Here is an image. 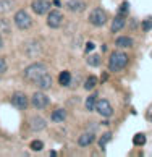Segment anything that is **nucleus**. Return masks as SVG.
<instances>
[{"instance_id": "nucleus-12", "label": "nucleus", "mask_w": 152, "mask_h": 157, "mask_svg": "<svg viewBox=\"0 0 152 157\" xmlns=\"http://www.w3.org/2000/svg\"><path fill=\"white\" fill-rule=\"evenodd\" d=\"M126 25V20H125V16H121V15H116L113 21H112V33H118L121 31L125 28Z\"/></svg>"}, {"instance_id": "nucleus-24", "label": "nucleus", "mask_w": 152, "mask_h": 157, "mask_svg": "<svg viewBox=\"0 0 152 157\" xmlns=\"http://www.w3.org/2000/svg\"><path fill=\"white\" fill-rule=\"evenodd\" d=\"M101 57L99 55H89L87 57V65H91V67H99L101 65Z\"/></svg>"}, {"instance_id": "nucleus-11", "label": "nucleus", "mask_w": 152, "mask_h": 157, "mask_svg": "<svg viewBox=\"0 0 152 157\" xmlns=\"http://www.w3.org/2000/svg\"><path fill=\"white\" fill-rule=\"evenodd\" d=\"M66 8L70 11H73V13H81V11L86 10V3L83 0H70L66 3Z\"/></svg>"}, {"instance_id": "nucleus-17", "label": "nucleus", "mask_w": 152, "mask_h": 157, "mask_svg": "<svg viewBox=\"0 0 152 157\" xmlns=\"http://www.w3.org/2000/svg\"><path fill=\"white\" fill-rule=\"evenodd\" d=\"M50 118H52V121H55V123H60V121H63V120L66 118V112L63 109H57V110L52 112Z\"/></svg>"}, {"instance_id": "nucleus-8", "label": "nucleus", "mask_w": 152, "mask_h": 157, "mask_svg": "<svg viewBox=\"0 0 152 157\" xmlns=\"http://www.w3.org/2000/svg\"><path fill=\"white\" fill-rule=\"evenodd\" d=\"M11 104L20 110H26L28 105H29V101H28L25 92H15L13 97H11Z\"/></svg>"}, {"instance_id": "nucleus-10", "label": "nucleus", "mask_w": 152, "mask_h": 157, "mask_svg": "<svg viewBox=\"0 0 152 157\" xmlns=\"http://www.w3.org/2000/svg\"><path fill=\"white\" fill-rule=\"evenodd\" d=\"M31 8L36 15H45L50 10V2L49 0H34Z\"/></svg>"}, {"instance_id": "nucleus-2", "label": "nucleus", "mask_w": 152, "mask_h": 157, "mask_svg": "<svg viewBox=\"0 0 152 157\" xmlns=\"http://www.w3.org/2000/svg\"><path fill=\"white\" fill-rule=\"evenodd\" d=\"M128 65V55L125 52H113L108 59V70L110 71H121Z\"/></svg>"}, {"instance_id": "nucleus-31", "label": "nucleus", "mask_w": 152, "mask_h": 157, "mask_svg": "<svg viewBox=\"0 0 152 157\" xmlns=\"http://www.w3.org/2000/svg\"><path fill=\"white\" fill-rule=\"evenodd\" d=\"M54 3L57 5V7H60V5H62V0H54Z\"/></svg>"}, {"instance_id": "nucleus-26", "label": "nucleus", "mask_w": 152, "mask_h": 157, "mask_svg": "<svg viewBox=\"0 0 152 157\" xmlns=\"http://www.w3.org/2000/svg\"><path fill=\"white\" fill-rule=\"evenodd\" d=\"M128 10H130V3H128V2H123V3L120 5V8H118V15H121V16H126Z\"/></svg>"}, {"instance_id": "nucleus-30", "label": "nucleus", "mask_w": 152, "mask_h": 157, "mask_svg": "<svg viewBox=\"0 0 152 157\" xmlns=\"http://www.w3.org/2000/svg\"><path fill=\"white\" fill-rule=\"evenodd\" d=\"M94 47H96V45H94V42H87V44H86V52L89 54L91 50H94Z\"/></svg>"}, {"instance_id": "nucleus-21", "label": "nucleus", "mask_w": 152, "mask_h": 157, "mask_svg": "<svg viewBox=\"0 0 152 157\" xmlns=\"http://www.w3.org/2000/svg\"><path fill=\"white\" fill-rule=\"evenodd\" d=\"M96 102H97V96L96 94H92L87 97V101H86V109L89 110V112H92V110L96 109Z\"/></svg>"}, {"instance_id": "nucleus-20", "label": "nucleus", "mask_w": 152, "mask_h": 157, "mask_svg": "<svg viewBox=\"0 0 152 157\" xmlns=\"http://www.w3.org/2000/svg\"><path fill=\"white\" fill-rule=\"evenodd\" d=\"M13 0H0V13H7L13 8Z\"/></svg>"}, {"instance_id": "nucleus-28", "label": "nucleus", "mask_w": 152, "mask_h": 157, "mask_svg": "<svg viewBox=\"0 0 152 157\" xmlns=\"http://www.w3.org/2000/svg\"><path fill=\"white\" fill-rule=\"evenodd\" d=\"M42 147H44V143L39 141V139H36V141L31 143V149H32V151H40Z\"/></svg>"}, {"instance_id": "nucleus-14", "label": "nucleus", "mask_w": 152, "mask_h": 157, "mask_svg": "<svg viewBox=\"0 0 152 157\" xmlns=\"http://www.w3.org/2000/svg\"><path fill=\"white\" fill-rule=\"evenodd\" d=\"M92 141H94V133L92 131H87V133H83L79 138H78V144L81 147H86L89 146V144H92Z\"/></svg>"}, {"instance_id": "nucleus-1", "label": "nucleus", "mask_w": 152, "mask_h": 157, "mask_svg": "<svg viewBox=\"0 0 152 157\" xmlns=\"http://www.w3.org/2000/svg\"><path fill=\"white\" fill-rule=\"evenodd\" d=\"M45 73H47V68H45V65H42V63H32V65H29V67L25 70L23 76H25L26 81L36 84V81L42 76V75H45Z\"/></svg>"}, {"instance_id": "nucleus-9", "label": "nucleus", "mask_w": 152, "mask_h": 157, "mask_svg": "<svg viewBox=\"0 0 152 157\" xmlns=\"http://www.w3.org/2000/svg\"><path fill=\"white\" fill-rule=\"evenodd\" d=\"M25 54L28 57H37L42 54V45H40V42H37V40H32V42H28L25 45Z\"/></svg>"}, {"instance_id": "nucleus-15", "label": "nucleus", "mask_w": 152, "mask_h": 157, "mask_svg": "<svg viewBox=\"0 0 152 157\" xmlns=\"http://www.w3.org/2000/svg\"><path fill=\"white\" fill-rule=\"evenodd\" d=\"M45 126H47V123H45V120H44L42 117H34V118H31V130H34V131H42Z\"/></svg>"}, {"instance_id": "nucleus-23", "label": "nucleus", "mask_w": 152, "mask_h": 157, "mask_svg": "<svg viewBox=\"0 0 152 157\" xmlns=\"http://www.w3.org/2000/svg\"><path fill=\"white\" fill-rule=\"evenodd\" d=\"M96 84H97V78L96 76H89V78L86 79V83H84V89L91 91V89L96 88Z\"/></svg>"}, {"instance_id": "nucleus-5", "label": "nucleus", "mask_w": 152, "mask_h": 157, "mask_svg": "<svg viewBox=\"0 0 152 157\" xmlns=\"http://www.w3.org/2000/svg\"><path fill=\"white\" fill-rule=\"evenodd\" d=\"M31 104H32V107L34 109H37V110H42L45 109L50 104L49 101V97L44 94V92H34L32 97H31Z\"/></svg>"}, {"instance_id": "nucleus-4", "label": "nucleus", "mask_w": 152, "mask_h": 157, "mask_svg": "<svg viewBox=\"0 0 152 157\" xmlns=\"http://www.w3.org/2000/svg\"><path fill=\"white\" fill-rule=\"evenodd\" d=\"M89 23L94 26H104L107 23V13L102 10V8H96L91 11L89 15Z\"/></svg>"}, {"instance_id": "nucleus-6", "label": "nucleus", "mask_w": 152, "mask_h": 157, "mask_svg": "<svg viewBox=\"0 0 152 157\" xmlns=\"http://www.w3.org/2000/svg\"><path fill=\"white\" fill-rule=\"evenodd\" d=\"M96 110L99 112V115H102V117H105V118H108V117L113 115L112 105H110V102L105 101V99H101V101L96 102Z\"/></svg>"}, {"instance_id": "nucleus-13", "label": "nucleus", "mask_w": 152, "mask_h": 157, "mask_svg": "<svg viewBox=\"0 0 152 157\" xmlns=\"http://www.w3.org/2000/svg\"><path fill=\"white\" fill-rule=\"evenodd\" d=\"M36 86H37V88H40V89H50V86H52V76H50L49 73L42 75V76L36 81Z\"/></svg>"}, {"instance_id": "nucleus-32", "label": "nucleus", "mask_w": 152, "mask_h": 157, "mask_svg": "<svg viewBox=\"0 0 152 157\" xmlns=\"http://www.w3.org/2000/svg\"><path fill=\"white\" fill-rule=\"evenodd\" d=\"M149 120L152 121V109H150V112H149Z\"/></svg>"}, {"instance_id": "nucleus-25", "label": "nucleus", "mask_w": 152, "mask_h": 157, "mask_svg": "<svg viewBox=\"0 0 152 157\" xmlns=\"http://www.w3.org/2000/svg\"><path fill=\"white\" fill-rule=\"evenodd\" d=\"M112 139V133H104L102 138H101V141H99V144H101V147L105 151V146H107V143Z\"/></svg>"}, {"instance_id": "nucleus-7", "label": "nucleus", "mask_w": 152, "mask_h": 157, "mask_svg": "<svg viewBox=\"0 0 152 157\" xmlns=\"http://www.w3.org/2000/svg\"><path fill=\"white\" fill-rule=\"evenodd\" d=\"M62 23H63V15L58 10H52L47 15V25H49V28H52V29L60 28Z\"/></svg>"}, {"instance_id": "nucleus-19", "label": "nucleus", "mask_w": 152, "mask_h": 157, "mask_svg": "<svg viewBox=\"0 0 152 157\" xmlns=\"http://www.w3.org/2000/svg\"><path fill=\"white\" fill-rule=\"evenodd\" d=\"M58 83H60L62 86H70V83H71V73L70 71H62L60 76H58Z\"/></svg>"}, {"instance_id": "nucleus-29", "label": "nucleus", "mask_w": 152, "mask_h": 157, "mask_svg": "<svg viewBox=\"0 0 152 157\" xmlns=\"http://www.w3.org/2000/svg\"><path fill=\"white\" fill-rule=\"evenodd\" d=\"M5 71H7V62L5 59H0V76L5 75Z\"/></svg>"}, {"instance_id": "nucleus-16", "label": "nucleus", "mask_w": 152, "mask_h": 157, "mask_svg": "<svg viewBox=\"0 0 152 157\" xmlns=\"http://www.w3.org/2000/svg\"><path fill=\"white\" fill-rule=\"evenodd\" d=\"M11 34V23L8 21V20H5V18H2L0 20V36H10Z\"/></svg>"}, {"instance_id": "nucleus-33", "label": "nucleus", "mask_w": 152, "mask_h": 157, "mask_svg": "<svg viewBox=\"0 0 152 157\" xmlns=\"http://www.w3.org/2000/svg\"><path fill=\"white\" fill-rule=\"evenodd\" d=\"M3 47V40H2V37H0V49Z\"/></svg>"}, {"instance_id": "nucleus-3", "label": "nucleus", "mask_w": 152, "mask_h": 157, "mask_svg": "<svg viewBox=\"0 0 152 157\" xmlns=\"http://www.w3.org/2000/svg\"><path fill=\"white\" fill-rule=\"evenodd\" d=\"M15 25L20 29H29L32 26V18L29 16V13L26 10H18L15 13Z\"/></svg>"}, {"instance_id": "nucleus-18", "label": "nucleus", "mask_w": 152, "mask_h": 157, "mask_svg": "<svg viewBox=\"0 0 152 157\" xmlns=\"http://www.w3.org/2000/svg\"><path fill=\"white\" fill-rule=\"evenodd\" d=\"M118 47H125V49H128V47H131L133 45V39L131 37H128V36H121V37H118L116 39V42H115Z\"/></svg>"}, {"instance_id": "nucleus-22", "label": "nucleus", "mask_w": 152, "mask_h": 157, "mask_svg": "<svg viewBox=\"0 0 152 157\" xmlns=\"http://www.w3.org/2000/svg\"><path fill=\"white\" fill-rule=\"evenodd\" d=\"M133 143H134V146H144L146 144V136L142 135V133H138V135L133 136Z\"/></svg>"}, {"instance_id": "nucleus-27", "label": "nucleus", "mask_w": 152, "mask_h": 157, "mask_svg": "<svg viewBox=\"0 0 152 157\" xmlns=\"http://www.w3.org/2000/svg\"><path fill=\"white\" fill-rule=\"evenodd\" d=\"M141 28H142L144 31H150V29H152V18L144 20V21L141 23Z\"/></svg>"}]
</instances>
